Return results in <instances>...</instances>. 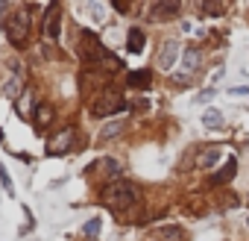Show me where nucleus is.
<instances>
[{
    "instance_id": "10",
    "label": "nucleus",
    "mask_w": 249,
    "mask_h": 241,
    "mask_svg": "<svg viewBox=\"0 0 249 241\" xmlns=\"http://www.w3.org/2000/svg\"><path fill=\"white\" fill-rule=\"evenodd\" d=\"M234 174H237V162H234V159H229V162H226L214 177H211V185H229V182L234 180Z\"/></svg>"
},
{
    "instance_id": "20",
    "label": "nucleus",
    "mask_w": 249,
    "mask_h": 241,
    "mask_svg": "<svg viewBox=\"0 0 249 241\" xmlns=\"http://www.w3.org/2000/svg\"><path fill=\"white\" fill-rule=\"evenodd\" d=\"M97 232H100V218H91V221L82 226V235H85V238H97Z\"/></svg>"
},
{
    "instance_id": "6",
    "label": "nucleus",
    "mask_w": 249,
    "mask_h": 241,
    "mask_svg": "<svg viewBox=\"0 0 249 241\" xmlns=\"http://www.w3.org/2000/svg\"><path fill=\"white\" fill-rule=\"evenodd\" d=\"M59 21H62V9H59V3H50L44 12V36L47 39H59Z\"/></svg>"
},
{
    "instance_id": "11",
    "label": "nucleus",
    "mask_w": 249,
    "mask_h": 241,
    "mask_svg": "<svg viewBox=\"0 0 249 241\" xmlns=\"http://www.w3.org/2000/svg\"><path fill=\"white\" fill-rule=\"evenodd\" d=\"M220 156H223V150H220V147H205V150H199L196 165H199V168H211V165H217V162H220Z\"/></svg>"
},
{
    "instance_id": "3",
    "label": "nucleus",
    "mask_w": 249,
    "mask_h": 241,
    "mask_svg": "<svg viewBox=\"0 0 249 241\" xmlns=\"http://www.w3.org/2000/svg\"><path fill=\"white\" fill-rule=\"evenodd\" d=\"M30 15H33V9L24 6V9H18V12L12 15V21H9V41H12L15 47H21V44L27 41V36H30Z\"/></svg>"
},
{
    "instance_id": "14",
    "label": "nucleus",
    "mask_w": 249,
    "mask_h": 241,
    "mask_svg": "<svg viewBox=\"0 0 249 241\" xmlns=\"http://www.w3.org/2000/svg\"><path fill=\"white\" fill-rule=\"evenodd\" d=\"M144 33L138 30V27H132L129 30V36H126V44H129V53H144Z\"/></svg>"
},
{
    "instance_id": "18",
    "label": "nucleus",
    "mask_w": 249,
    "mask_h": 241,
    "mask_svg": "<svg viewBox=\"0 0 249 241\" xmlns=\"http://www.w3.org/2000/svg\"><path fill=\"white\" fill-rule=\"evenodd\" d=\"M3 94L9 97V100H18L24 91H21V74H15L12 80H6V85H3Z\"/></svg>"
},
{
    "instance_id": "21",
    "label": "nucleus",
    "mask_w": 249,
    "mask_h": 241,
    "mask_svg": "<svg viewBox=\"0 0 249 241\" xmlns=\"http://www.w3.org/2000/svg\"><path fill=\"white\" fill-rule=\"evenodd\" d=\"M202 12L205 15H223L226 12V3H202Z\"/></svg>"
},
{
    "instance_id": "24",
    "label": "nucleus",
    "mask_w": 249,
    "mask_h": 241,
    "mask_svg": "<svg viewBox=\"0 0 249 241\" xmlns=\"http://www.w3.org/2000/svg\"><path fill=\"white\" fill-rule=\"evenodd\" d=\"M114 9L123 15V12H129V3H123V0H117V3H114Z\"/></svg>"
},
{
    "instance_id": "5",
    "label": "nucleus",
    "mask_w": 249,
    "mask_h": 241,
    "mask_svg": "<svg viewBox=\"0 0 249 241\" xmlns=\"http://www.w3.org/2000/svg\"><path fill=\"white\" fill-rule=\"evenodd\" d=\"M73 139H76V130H73V127L62 130L59 136H53V139L47 141V153H50V156H62V153H68V150L73 147Z\"/></svg>"
},
{
    "instance_id": "12",
    "label": "nucleus",
    "mask_w": 249,
    "mask_h": 241,
    "mask_svg": "<svg viewBox=\"0 0 249 241\" xmlns=\"http://www.w3.org/2000/svg\"><path fill=\"white\" fill-rule=\"evenodd\" d=\"M202 127H205V130H223V127H226V118H223V112H217V109H208V112L202 115Z\"/></svg>"
},
{
    "instance_id": "8",
    "label": "nucleus",
    "mask_w": 249,
    "mask_h": 241,
    "mask_svg": "<svg viewBox=\"0 0 249 241\" xmlns=\"http://www.w3.org/2000/svg\"><path fill=\"white\" fill-rule=\"evenodd\" d=\"M176 56H179V44H176V41H164V44H161V53H159V62H156V65H159L161 71H170V68L176 65Z\"/></svg>"
},
{
    "instance_id": "25",
    "label": "nucleus",
    "mask_w": 249,
    "mask_h": 241,
    "mask_svg": "<svg viewBox=\"0 0 249 241\" xmlns=\"http://www.w3.org/2000/svg\"><path fill=\"white\" fill-rule=\"evenodd\" d=\"M229 94H234V97H246V94H249V88H231Z\"/></svg>"
},
{
    "instance_id": "29",
    "label": "nucleus",
    "mask_w": 249,
    "mask_h": 241,
    "mask_svg": "<svg viewBox=\"0 0 249 241\" xmlns=\"http://www.w3.org/2000/svg\"><path fill=\"white\" fill-rule=\"evenodd\" d=\"M246 226H249V221H246Z\"/></svg>"
},
{
    "instance_id": "28",
    "label": "nucleus",
    "mask_w": 249,
    "mask_h": 241,
    "mask_svg": "<svg viewBox=\"0 0 249 241\" xmlns=\"http://www.w3.org/2000/svg\"><path fill=\"white\" fill-rule=\"evenodd\" d=\"M246 203H249V194H246Z\"/></svg>"
},
{
    "instance_id": "2",
    "label": "nucleus",
    "mask_w": 249,
    "mask_h": 241,
    "mask_svg": "<svg viewBox=\"0 0 249 241\" xmlns=\"http://www.w3.org/2000/svg\"><path fill=\"white\" fill-rule=\"evenodd\" d=\"M126 109V100H123L117 91H103L94 103H91V115L94 118H108V115H114V112H123Z\"/></svg>"
},
{
    "instance_id": "7",
    "label": "nucleus",
    "mask_w": 249,
    "mask_h": 241,
    "mask_svg": "<svg viewBox=\"0 0 249 241\" xmlns=\"http://www.w3.org/2000/svg\"><path fill=\"white\" fill-rule=\"evenodd\" d=\"M179 9H182L179 0H161V3H156V6L150 9V15H153L156 21H167V18H176Z\"/></svg>"
},
{
    "instance_id": "19",
    "label": "nucleus",
    "mask_w": 249,
    "mask_h": 241,
    "mask_svg": "<svg viewBox=\"0 0 249 241\" xmlns=\"http://www.w3.org/2000/svg\"><path fill=\"white\" fill-rule=\"evenodd\" d=\"M97 165L103 168L106 177H120V174H123V165H120L117 159H103V162H97Z\"/></svg>"
},
{
    "instance_id": "15",
    "label": "nucleus",
    "mask_w": 249,
    "mask_h": 241,
    "mask_svg": "<svg viewBox=\"0 0 249 241\" xmlns=\"http://www.w3.org/2000/svg\"><path fill=\"white\" fill-rule=\"evenodd\" d=\"M153 82V71H129V85L132 88H147Z\"/></svg>"
},
{
    "instance_id": "4",
    "label": "nucleus",
    "mask_w": 249,
    "mask_h": 241,
    "mask_svg": "<svg viewBox=\"0 0 249 241\" xmlns=\"http://www.w3.org/2000/svg\"><path fill=\"white\" fill-rule=\"evenodd\" d=\"M79 56H82V62H106L108 53L103 50L100 39L91 30H82V36H79Z\"/></svg>"
},
{
    "instance_id": "23",
    "label": "nucleus",
    "mask_w": 249,
    "mask_h": 241,
    "mask_svg": "<svg viewBox=\"0 0 249 241\" xmlns=\"http://www.w3.org/2000/svg\"><path fill=\"white\" fill-rule=\"evenodd\" d=\"M0 182H3V188L12 194V177H9V171H6L3 165H0Z\"/></svg>"
},
{
    "instance_id": "16",
    "label": "nucleus",
    "mask_w": 249,
    "mask_h": 241,
    "mask_svg": "<svg viewBox=\"0 0 249 241\" xmlns=\"http://www.w3.org/2000/svg\"><path fill=\"white\" fill-rule=\"evenodd\" d=\"M153 238L156 241H182V229L179 226H161L153 232Z\"/></svg>"
},
{
    "instance_id": "17",
    "label": "nucleus",
    "mask_w": 249,
    "mask_h": 241,
    "mask_svg": "<svg viewBox=\"0 0 249 241\" xmlns=\"http://www.w3.org/2000/svg\"><path fill=\"white\" fill-rule=\"evenodd\" d=\"M50 120H53V106H50V103H41V106L36 109V127L44 130Z\"/></svg>"
},
{
    "instance_id": "22",
    "label": "nucleus",
    "mask_w": 249,
    "mask_h": 241,
    "mask_svg": "<svg viewBox=\"0 0 249 241\" xmlns=\"http://www.w3.org/2000/svg\"><path fill=\"white\" fill-rule=\"evenodd\" d=\"M214 97H217V91H214V88H205V91L196 94V103H211Z\"/></svg>"
},
{
    "instance_id": "9",
    "label": "nucleus",
    "mask_w": 249,
    "mask_h": 241,
    "mask_svg": "<svg viewBox=\"0 0 249 241\" xmlns=\"http://www.w3.org/2000/svg\"><path fill=\"white\" fill-rule=\"evenodd\" d=\"M199 59H202L199 47H185V50H182V80L191 77V74L199 68Z\"/></svg>"
},
{
    "instance_id": "27",
    "label": "nucleus",
    "mask_w": 249,
    "mask_h": 241,
    "mask_svg": "<svg viewBox=\"0 0 249 241\" xmlns=\"http://www.w3.org/2000/svg\"><path fill=\"white\" fill-rule=\"evenodd\" d=\"M246 74H249V65H243V77H246Z\"/></svg>"
},
{
    "instance_id": "26",
    "label": "nucleus",
    "mask_w": 249,
    "mask_h": 241,
    "mask_svg": "<svg viewBox=\"0 0 249 241\" xmlns=\"http://www.w3.org/2000/svg\"><path fill=\"white\" fill-rule=\"evenodd\" d=\"M9 9H12V3H0V18H3V15H6Z\"/></svg>"
},
{
    "instance_id": "13",
    "label": "nucleus",
    "mask_w": 249,
    "mask_h": 241,
    "mask_svg": "<svg viewBox=\"0 0 249 241\" xmlns=\"http://www.w3.org/2000/svg\"><path fill=\"white\" fill-rule=\"evenodd\" d=\"M123 130H126V124H123V120H111V124H106V127L100 130V141H111V139H117Z\"/></svg>"
},
{
    "instance_id": "1",
    "label": "nucleus",
    "mask_w": 249,
    "mask_h": 241,
    "mask_svg": "<svg viewBox=\"0 0 249 241\" xmlns=\"http://www.w3.org/2000/svg\"><path fill=\"white\" fill-rule=\"evenodd\" d=\"M103 203L114 212H129L138 203V191H135L132 182H111L103 191Z\"/></svg>"
}]
</instances>
